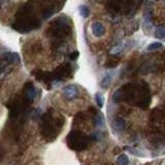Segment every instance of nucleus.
<instances>
[{"mask_svg":"<svg viewBox=\"0 0 165 165\" xmlns=\"http://www.w3.org/2000/svg\"><path fill=\"white\" fill-rule=\"evenodd\" d=\"M112 100L116 103L126 102L131 105L146 108L150 105L152 96L146 83H130L118 89L112 95Z\"/></svg>","mask_w":165,"mask_h":165,"instance_id":"f257e3e1","label":"nucleus"},{"mask_svg":"<svg viewBox=\"0 0 165 165\" xmlns=\"http://www.w3.org/2000/svg\"><path fill=\"white\" fill-rule=\"evenodd\" d=\"M67 146L73 151H84L88 149L90 143H92V137L86 135L85 133L80 130H73L67 135L66 137Z\"/></svg>","mask_w":165,"mask_h":165,"instance_id":"f03ea898","label":"nucleus"},{"mask_svg":"<svg viewBox=\"0 0 165 165\" xmlns=\"http://www.w3.org/2000/svg\"><path fill=\"white\" fill-rule=\"evenodd\" d=\"M50 30L53 37L62 38L66 36L69 31V20L66 15H60L50 25Z\"/></svg>","mask_w":165,"mask_h":165,"instance_id":"7ed1b4c3","label":"nucleus"},{"mask_svg":"<svg viewBox=\"0 0 165 165\" xmlns=\"http://www.w3.org/2000/svg\"><path fill=\"white\" fill-rule=\"evenodd\" d=\"M60 120H62L61 117L55 119L53 117H49L44 119V123L43 124L44 133H46V135H52V134H56L59 131V129L61 128L62 123H60Z\"/></svg>","mask_w":165,"mask_h":165,"instance_id":"20e7f679","label":"nucleus"},{"mask_svg":"<svg viewBox=\"0 0 165 165\" xmlns=\"http://www.w3.org/2000/svg\"><path fill=\"white\" fill-rule=\"evenodd\" d=\"M71 75H72L71 66L69 64L61 65L54 73V77L56 80H65L67 77H70Z\"/></svg>","mask_w":165,"mask_h":165,"instance_id":"39448f33","label":"nucleus"},{"mask_svg":"<svg viewBox=\"0 0 165 165\" xmlns=\"http://www.w3.org/2000/svg\"><path fill=\"white\" fill-rule=\"evenodd\" d=\"M2 61L4 63L3 67L9 66V65L19 63L20 62V56L18 53H5L2 55Z\"/></svg>","mask_w":165,"mask_h":165,"instance_id":"423d86ee","label":"nucleus"},{"mask_svg":"<svg viewBox=\"0 0 165 165\" xmlns=\"http://www.w3.org/2000/svg\"><path fill=\"white\" fill-rule=\"evenodd\" d=\"M63 95L67 99H73L78 95V89L75 85H67L63 89Z\"/></svg>","mask_w":165,"mask_h":165,"instance_id":"0eeeda50","label":"nucleus"},{"mask_svg":"<svg viewBox=\"0 0 165 165\" xmlns=\"http://www.w3.org/2000/svg\"><path fill=\"white\" fill-rule=\"evenodd\" d=\"M91 31H92L93 35L96 37H101L105 33V28L102 23L100 22H93L91 25Z\"/></svg>","mask_w":165,"mask_h":165,"instance_id":"6e6552de","label":"nucleus"},{"mask_svg":"<svg viewBox=\"0 0 165 165\" xmlns=\"http://www.w3.org/2000/svg\"><path fill=\"white\" fill-rule=\"evenodd\" d=\"M35 88L34 86L32 85L31 83H28V85L26 84L25 86V95H26V98L28 100L32 101L34 98H35Z\"/></svg>","mask_w":165,"mask_h":165,"instance_id":"1a4fd4ad","label":"nucleus"},{"mask_svg":"<svg viewBox=\"0 0 165 165\" xmlns=\"http://www.w3.org/2000/svg\"><path fill=\"white\" fill-rule=\"evenodd\" d=\"M78 12H80V15H82L83 18H88L91 14L90 9H89V6L86 4H82L78 6Z\"/></svg>","mask_w":165,"mask_h":165,"instance_id":"9d476101","label":"nucleus"},{"mask_svg":"<svg viewBox=\"0 0 165 165\" xmlns=\"http://www.w3.org/2000/svg\"><path fill=\"white\" fill-rule=\"evenodd\" d=\"M112 73H107V74L102 78L101 83H100V86L102 88H107L112 83Z\"/></svg>","mask_w":165,"mask_h":165,"instance_id":"9b49d317","label":"nucleus"},{"mask_svg":"<svg viewBox=\"0 0 165 165\" xmlns=\"http://www.w3.org/2000/svg\"><path fill=\"white\" fill-rule=\"evenodd\" d=\"M55 14V7L54 6H49L48 9H44V12H43V20H48Z\"/></svg>","mask_w":165,"mask_h":165,"instance_id":"f8f14e48","label":"nucleus"},{"mask_svg":"<svg viewBox=\"0 0 165 165\" xmlns=\"http://www.w3.org/2000/svg\"><path fill=\"white\" fill-rule=\"evenodd\" d=\"M155 36L159 39H165V26H159L156 28Z\"/></svg>","mask_w":165,"mask_h":165,"instance_id":"ddd939ff","label":"nucleus"},{"mask_svg":"<svg viewBox=\"0 0 165 165\" xmlns=\"http://www.w3.org/2000/svg\"><path fill=\"white\" fill-rule=\"evenodd\" d=\"M129 160H128V157L126 155H120L118 157V164L119 165H128Z\"/></svg>","mask_w":165,"mask_h":165,"instance_id":"4468645a","label":"nucleus"},{"mask_svg":"<svg viewBox=\"0 0 165 165\" xmlns=\"http://www.w3.org/2000/svg\"><path fill=\"white\" fill-rule=\"evenodd\" d=\"M115 127H116L118 130H123L125 127V121L123 119H121V118L117 119L116 121H115Z\"/></svg>","mask_w":165,"mask_h":165,"instance_id":"2eb2a0df","label":"nucleus"},{"mask_svg":"<svg viewBox=\"0 0 165 165\" xmlns=\"http://www.w3.org/2000/svg\"><path fill=\"white\" fill-rule=\"evenodd\" d=\"M95 100H96V103H97V105L101 108V107L103 106V104H104L103 96H102L100 93H96L95 94Z\"/></svg>","mask_w":165,"mask_h":165,"instance_id":"dca6fc26","label":"nucleus"},{"mask_svg":"<svg viewBox=\"0 0 165 165\" xmlns=\"http://www.w3.org/2000/svg\"><path fill=\"white\" fill-rule=\"evenodd\" d=\"M162 46H163V44L161 43H152L151 44H149L148 51H155V50H159Z\"/></svg>","mask_w":165,"mask_h":165,"instance_id":"f3484780","label":"nucleus"},{"mask_svg":"<svg viewBox=\"0 0 165 165\" xmlns=\"http://www.w3.org/2000/svg\"><path fill=\"white\" fill-rule=\"evenodd\" d=\"M95 123L97 126H102L104 123V120H103V116L101 114H98L97 116L95 117Z\"/></svg>","mask_w":165,"mask_h":165,"instance_id":"a211bd4d","label":"nucleus"},{"mask_svg":"<svg viewBox=\"0 0 165 165\" xmlns=\"http://www.w3.org/2000/svg\"><path fill=\"white\" fill-rule=\"evenodd\" d=\"M80 56V53H78L77 51H74V52H72L71 54H69V59L71 60V61H74V60H77V57Z\"/></svg>","mask_w":165,"mask_h":165,"instance_id":"6ab92c4d","label":"nucleus"},{"mask_svg":"<svg viewBox=\"0 0 165 165\" xmlns=\"http://www.w3.org/2000/svg\"><path fill=\"white\" fill-rule=\"evenodd\" d=\"M121 51H122V46H114V48L111 50V54L116 55L118 53H120Z\"/></svg>","mask_w":165,"mask_h":165,"instance_id":"aec40b11","label":"nucleus"},{"mask_svg":"<svg viewBox=\"0 0 165 165\" xmlns=\"http://www.w3.org/2000/svg\"><path fill=\"white\" fill-rule=\"evenodd\" d=\"M118 63H119V59H116L115 61H111V63H107L106 64V66L107 67H116L117 65H118Z\"/></svg>","mask_w":165,"mask_h":165,"instance_id":"412c9836","label":"nucleus"}]
</instances>
